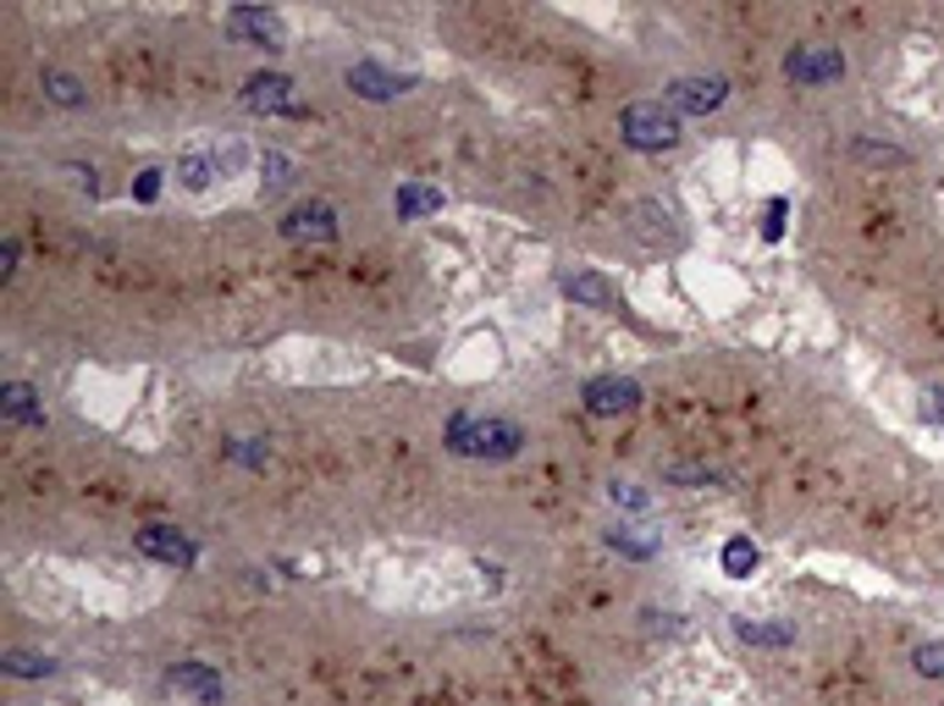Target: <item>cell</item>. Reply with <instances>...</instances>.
<instances>
[{
    "label": "cell",
    "instance_id": "10",
    "mask_svg": "<svg viewBox=\"0 0 944 706\" xmlns=\"http://www.w3.org/2000/svg\"><path fill=\"white\" fill-rule=\"evenodd\" d=\"M166 685H171L177 696H193L199 706H221V696H227V690H221V679H216L210 668H199V663L171 668V674H166Z\"/></svg>",
    "mask_w": 944,
    "mask_h": 706
},
{
    "label": "cell",
    "instance_id": "7",
    "mask_svg": "<svg viewBox=\"0 0 944 706\" xmlns=\"http://www.w3.org/2000/svg\"><path fill=\"white\" fill-rule=\"evenodd\" d=\"M724 95H729L724 78H679V83H668V106H674V111H690V117L718 111Z\"/></svg>",
    "mask_w": 944,
    "mask_h": 706
},
{
    "label": "cell",
    "instance_id": "19",
    "mask_svg": "<svg viewBox=\"0 0 944 706\" xmlns=\"http://www.w3.org/2000/svg\"><path fill=\"white\" fill-rule=\"evenodd\" d=\"M44 95H50L56 106H72V111H78V106H89V95H83L67 72H44Z\"/></svg>",
    "mask_w": 944,
    "mask_h": 706
},
{
    "label": "cell",
    "instance_id": "2",
    "mask_svg": "<svg viewBox=\"0 0 944 706\" xmlns=\"http://www.w3.org/2000/svg\"><path fill=\"white\" fill-rule=\"evenodd\" d=\"M619 133H625L629 149H674L679 143V111L674 106H663V100H635L625 111V122H619Z\"/></svg>",
    "mask_w": 944,
    "mask_h": 706
},
{
    "label": "cell",
    "instance_id": "4",
    "mask_svg": "<svg viewBox=\"0 0 944 706\" xmlns=\"http://www.w3.org/2000/svg\"><path fill=\"white\" fill-rule=\"evenodd\" d=\"M785 72L795 78V83L817 89V83H834V78L845 72V56L828 50V44H795V50L785 56Z\"/></svg>",
    "mask_w": 944,
    "mask_h": 706
},
{
    "label": "cell",
    "instance_id": "25",
    "mask_svg": "<svg viewBox=\"0 0 944 706\" xmlns=\"http://www.w3.org/2000/svg\"><path fill=\"white\" fill-rule=\"evenodd\" d=\"M928 415H934V420H944V392H928Z\"/></svg>",
    "mask_w": 944,
    "mask_h": 706
},
{
    "label": "cell",
    "instance_id": "24",
    "mask_svg": "<svg viewBox=\"0 0 944 706\" xmlns=\"http://www.w3.org/2000/svg\"><path fill=\"white\" fill-rule=\"evenodd\" d=\"M160 193V171H139V199H156Z\"/></svg>",
    "mask_w": 944,
    "mask_h": 706
},
{
    "label": "cell",
    "instance_id": "5",
    "mask_svg": "<svg viewBox=\"0 0 944 706\" xmlns=\"http://www.w3.org/2000/svg\"><path fill=\"white\" fill-rule=\"evenodd\" d=\"M282 238H294V243H331L337 238V210L331 205H299V210H288V221H282Z\"/></svg>",
    "mask_w": 944,
    "mask_h": 706
},
{
    "label": "cell",
    "instance_id": "15",
    "mask_svg": "<svg viewBox=\"0 0 944 706\" xmlns=\"http://www.w3.org/2000/svg\"><path fill=\"white\" fill-rule=\"evenodd\" d=\"M177 177H182L188 193H205L210 177H221V171H216V155H182V160H177Z\"/></svg>",
    "mask_w": 944,
    "mask_h": 706
},
{
    "label": "cell",
    "instance_id": "9",
    "mask_svg": "<svg viewBox=\"0 0 944 706\" xmlns=\"http://www.w3.org/2000/svg\"><path fill=\"white\" fill-rule=\"evenodd\" d=\"M139 553L145 558H156V564H171V568H193V541H182L177 530H166V525H150V530H139Z\"/></svg>",
    "mask_w": 944,
    "mask_h": 706
},
{
    "label": "cell",
    "instance_id": "22",
    "mask_svg": "<svg viewBox=\"0 0 944 706\" xmlns=\"http://www.w3.org/2000/svg\"><path fill=\"white\" fill-rule=\"evenodd\" d=\"M608 541H614L619 553H629V558H652V541H640V536H629V530H614Z\"/></svg>",
    "mask_w": 944,
    "mask_h": 706
},
{
    "label": "cell",
    "instance_id": "20",
    "mask_svg": "<svg viewBox=\"0 0 944 706\" xmlns=\"http://www.w3.org/2000/svg\"><path fill=\"white\" fill-rule=\"evenodd\" d=\"M608 497H614L619 508H629V514H646V508H652V497H646L640 486H629V480H614V486H608Z\"/></svg>",
    "mask_w": 944,
    "mask_h": 706
},
{
    "label": "cell",
    "instance_id": "17",
    "mask_svg": "<svg viewBox=\"0 0 944 706\" xmlns=\"http://www.w3.org/2000/svg\"><path fill=\"white\" fill-rule=\"evenodd\" d=\"M752 568H757V547H752L746 536H735V541L724 547V574H729V579H752Z\"/></svg>",
    "mask_w": 944,
    "mask_h": 706
},
{
    "label": "cell",
    "instance_id": "3",
    "mask_svg": "<svg viewBox=\"0 0 944 706\" xmlns=\"http://www.w3.org/2000/svg\"><path fill=\"white\" fill-rule=\"evenodd\" d=\"M227 33L244 39V44H260V50H288V22L277 11H260V6H232Z\"/></svg>",
    "mask_w": 944,
    "mask_h": 706
},
{
    "label": "cell",
    "instance_id": "12",
    "mask_svg": "<svg viewBox=\"0 0 944 706\" xmlns=\"http://www.w3.org/2000/svg\"><path fill=\"white\" fill-rule=\"evenodd\" d=\"M558 287H564L575 304H592V309H614V304H619L614 282H603V277H592V271H580V277H564Z\"/></svg>",
    "mask_w": 944,
    "mask_h": 706
},
{
    "label": "cell",
    "instance_id": "23",
    "mask_svg": "<svg viewBox=\"0 0 944 706\" xmlns=\"http://www.w3.org/2000/svg\"><path fill=\"white\" fill-rule=\"evenodd\" d=\"M917 668L934 674V679H944V646H923V652H917Z\"/></svg>",
    "mask_w": 944,
    "mask_h": 706
},
{
    "label": "cell",
    "instance_id": "18",
    "mask_svg": "<svg viewBox=\"0 0 944 706\" xmlns=\"http://www.w3.org/2000/svg\"><path fill=\"white\" fill-rule=\"evenodd\" d=\"M11 679H44V674H56V663H44V657H33V652H6V663H0Z\"/></svg>",
    "mask_w": 944,
    "mask_h": 706
},
{
    "label": "cell",
    "instance_id": "13",
    "mask_svg": "<svg viewBox=\"0 0 944 706\" xmlns=\"http://www.w3.org/2000/svg\"><path fill=\"white\" fill-rule=\"evenodd\" d=\"M398 216L404 221H420V216H431V210H443V188H426V182H409V188H398Z\"/></svg>",
    "mask_w": 944,
    "mask_h": 706
},
{
    "label": "cell",
    "instance_id": "8",
    "mask_svg": "<svg viewBox=\"0 0 944 706\" xmlns=\"http://www.w3.org/2000/svg\"><path fill=\"white\" fill-rule=\"evenodd\" d=\"M635 404H640V387L625 381V376H603V381L586 387V409L603 415V420H608V415H629Z\"/></svg>",
    "mask_w": 944,
    "mask_h": 706
},
{
    "label": "cell",
    "instance_id": "14",
    "mask_svg": "<svg viewBox=\"0 0 944 706\" xmlns=\"http://www.w3.org/2000/svg\"><path fill=\"white\" fill-rule=\"evenodd\" d=\"M0 409H6V420L11 425H39L44 415H39V404H33V387L28 381H11L6 392H0Z\"/></svg>",
    "mask_w": 944,
    "mask_h": 706
},
{
    "label": "cell",
    "instance_id": "21",
    "mask_svg": "<svg viewBox=\"0 0 944 706\" xmlns=\"http://www.w3.org/2000/svg\"><path fill=\"white\" fill-rule=\"evenodd\" d=\"M260 171H266V188L277 193V188H288V171H294V166H288L282 155H266V160H260Z\"/></svg>",
    "mask_w": 944,
    "mask_h": 706
},
{
    "label": "cell",
    "instance_id": "16",
    "mask_svg": "<svg viewBox=\"0 0 944 706\" xmlns=\"http://www.w3.org/2000/svg\"><path fill=\"white\" fill-rule=\"evenodd\" d=\"M735 635L752 640V646H789L795 640L789 624H752V618H735Z\"/></svg>",
    "mask_w": 944,
    "mask_h": 706
},
{
    "label": "cell",
    "instance_id": "11",
    "mask_svg": "<svg viewBox=\"0 0 944 706\" xmlns=\"http://www.w3.org/2000/svg\"><path fill=\"white\" fill-rule=\"evenodd\" d=\"M348 89L365 95V100H392V95H404V78H387L381 67L359 61V67H348Z\"/></svg>",
    "mask_w": 944,
    "mask_h": 706
},
{
    "label": "cell",
    "instance_id": "6",
    "mask_svg": "<svg viewBox=\"0 0 944 706\" xmlns=\"http://www.w3.org/2000/svg\"><path fill=\"white\" fill-rule=\"evenodd\" d=\"M244 106H249V111H260V117L299 111V106H294V83H288L282 72H255V78L244 83Z\"/></svg>",
    "mask_w": 944,
    "mask_h": 706
},
{
    "label": "cell",
    "instance_id": "1",
    "mask_svg": "<svg viewBox=\"0 0 944 706\" xmlns=\"http://www.w3.org/2000/svg\"><path fill=\"white\" fill-rule=\"evenodd\" d=\"M525 441V430L514 420H475V415H459L454 430H448V447L454 453H470V458H514Z\"/></svg>",
    "mask_w": 944,
    "mask_h": 706
}]
</instances>
